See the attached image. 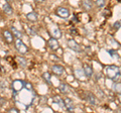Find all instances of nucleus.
<instances>
[{"instance_id": "nucleus-1", "label": "nucleus", "mask_w": 121, "mask_h": 113, "mask_svg": "<svg viewBox=\"0 0 121 113\" xmlns=\"http://www.w3.org/2000/svg\"><path fill=\"white\" fill-rule=\"evenodd\" d=\"M105 73H106V76L110 79V80H113L114 82L120 81V69H119V67L114 66V65L108 66V67H106V69H105Z\"/></svg>"}, {"instance_id": "nucleus-2", "label": "nucleus", "mask_w": 121, "mask_h": 113, "mask_svg": "<svg viewBox=\"0 0 121 113\" xmlns=\"http://www.w3.org/2000/svg\"><path fill=\"white\" fill-rule=\"evenodd\" d=\"M56 15L60 17V18H63V19H67V18L70 17L71 12H70V10L68 9L67 7L60 6V7H58V8L56 9Z\"/></svg>"}, {"instance_id": "nucleus-3", "label": "nucleus", "mask_w": 121, "mask_h": 113, "mask_svg": "<svg viewBox=\"0 0 121 113\" xmlns=\"http://www.w3.org/2000/svg\"><path fill=\"white\" fill-rule=\"evenodd\" d=\"M15 48H16V50L20 52V54L24 55L26 52H28V48L27 46L20 39H15Z\"/></svg>"}, {"instance_id": "nucleus-4", "label": "nucleus", "mask_w": 121, "mask_h": 113, "mask_svg": "<svg viewBox=\"0 0 121 113\" xmlns=\"http://www.w3.org/2000/svg\"><path fill=\"white\" fill-rule=\"evenodd\" d=\"M2 35L3 37H4V39L5 41L8 44H11L14 41V36L12 35V32H11L10 30H7V29H5V30H3L2 31Z\"/></svg>"}, {"instance_id": "nucleus-5", "label": "nucleus", "mask_w": 121, "mask_h": 113, "mask_svg": "<svg viewBox=\"0 0 121 113\" xmlns=\"http://www.w3.org/2000/svg\"><path fill=\"white\" fill-rule=\"evenodd\" d=\"M48 48H50L52 52L58 51L59 48H60V44H59L58 39H54V37H51V39L48 40Z\"/></svg>"}, {"instance_id": "nucleus-6", "label": "nucleus", "mask_w": 121, "mask_h": 113, "mask_svg": "<svg viewBox=\"0 0 121 113\" xmlns=\"http://www.w3.org/2000/svg\"><path fill=\"white\" fill-rule=\"evenodd\" d=\"M52 72L56 76H63L65 73V68L60 65H54L52 67Z\"/></svg>"}, {"instance_id": "nucleus-7", "label": "nucleus", "mask_w": 121, "mask_h": 113, "mask_svg": "<svg viewBox=\"0 0 121 113\" xmlns=\"http://www.w3.org/2000/svg\"><path fill=\"white\" fill-rule=\"evenodd\" d=\"M50 33H51L52 37H54V39H60L62 35H62V31H60V29L59 27H56V26H52V27L51 28Z\"/></svg>"}, {"instance_id": "nucleus-8", "label": "nucleus", "mask_w": 121, "mask_h": 113, "mask_svg": "<svg viewBox=\"0 0 121 113\" xmlns=\"http://www.w3.org/2000/svg\"><path fill=\"white\" fill-rule=\"evenodd\" d=\"M68 46H69L70 48H72V50L75 51V52H81L82 51L80 44L77 43V41L74 40V39H69L68 40Z\"/></svg>"}, {"instance_id": "nucleus-9", "label": "nucleus", "mask_w": 121, "mask_h": 113, "mask_svg": "<svg viewBox=\"0 0 121 113\" xmlns=\"http://www.w3.org/2000/svg\"><path fill=\"white\" fill-rule=\"evenodd\" d=\"M64 104H65V107L67 108V110L73 111L75 109L74 102L72 101V99H70V98H66V99H64Z\"/></svg>"}, {"instance_id": "nucleus-10", "label": "nucleus", "mask_w": 121, "mask_h": 113, "mask_svg": "<svg viewBox=\"0 0 121 113\" xmlns=\"http://www.w3.org/2000/svg\"><path fill=\"white\" fill-rule=\"evenodd\" d=\"M83 72H84L85 76L87 78H91L93 75V69H92V67L89 65H84L83 66Z\"/></svg>"}, {"instance_id": "nucleus-11", "label": "nucleus", "mask_w": 121, "mask_h": 113, "mask_svg": "<svg viewBox=\"0 0 121 113\" xmlns=\"http://www.w3.org/2000/svg\"><path fill=\"white\" fill-rule=\"evenodd\" d=\"M3 10H4V12L7 14V15H12L13 13V8L12 6L9 4V2L5 1L4 4H3Z\"/></svg>"}, {"instance_id": "nucleus-12", "label": "nucleus", "mask_w": 121, "mask_h": 113, "mask_svg": "<svg viewBox=\"0 0 121 113\" xmlns=\"http://www.w3.org/2000/svg\"><path fill=\"white\" fill-rule=\"evenodd\" d=\"M26 18L29 20V21H32L35 22L37 20V13L36 12H33V11H31V12H29L26 14Z\"/></svg>"}, {"instance_id": "nucleus-13", "label": "nucleus", "mask_w": 121, "mask_h": 113, "mask_svg": "<svg viewBox=\"0 0 121 113\" xmlns=\"http://www.w3.org/2000/svg\"><path fill=\"white\" fill-rule=\"evenodd\" d=\"M11 31H12L13 36H15L16 39H21V37H22V32L18 30L17 28H15L14 26H12V27H11Z\"/></svg>"}, {"instance_id": "nucleus-14", "label": "nucleus", "mask_w": 121, "mask_h": 113, "mask_svg": "<svg viewBox=\"0 0 121 113\" xmlns=\"http://www.w3.org/2000/svg\"><path fill=\"white\" fill-rule=\"evenodd\" d=\"M59 89H60V93H63V94H68V93H69V91H70L69 87H68V85L67 84H64V83H62V84L60 85Z\"/></svg>"}, {"instance_id": "nucleus-15", "label": "nucleus", "mask_w": 121, "mask_h": 113, "mask_svg": "<svg viewBox=\"0 0 121 113\" xmlns=\"http://www.w3.org/2000/svg\"><path fill=\"white\" fill-rule=\"evenodd\" d=\"M87 101H88V103L90 105H95V103H96L95 97H94V95L93 94H91V93H89L88 96H87Z\"/></svg>"}, {"instance_id": "nucleus-16", "label": "nucleus", "mask_w": 121, "mask_h": 113, "mask_svg": "<svg viewBox=\"0 0 121 113\" xmlns=\"http://www.w3.org/2000/svg\"><path fill=\"white\" fill-rule=\"evenodd\" d=\"M83 8H84L86 11H89L92 9V3H91L90 1H87V0H85V1H83Z\"/></svg>"}, {"instance_id": "nucleus-17", "label": "nucleus", "mask_w": 121, "mask_h": 113, "mask_svg": "<svg viewBox=\"0 0 121 113\" xmlns=\"http://www.w3.org/2000/svg\"><path fill=\"white\" fill-rule=\"evenodd\" d=\"M17 62H18V65H19L21 68H25L26 67V60L24 58H22V56H18V58L16 59Z\"/></svg>"}, {"instance_id": "nucleus-18", "label": "nucleus", "mask_w": 121, "mask_h": 113, "mask_svg": "<svg viewBox=\"0 0 121 113\" xmlns=\"http://www.w3.org/2000/svg\"><path fill=\"white\" fill-rule=\"evenodd\" d=\"M54 101H55L56 103H58L62 108L65 107V104H64V100H63L60 96H55V97H54Z\"/></svg>"}, {"instance_id": "nucleus-19", "label": "nucleus", "mask_w": 121, "mask_h": 113, "mask_svg": "<svg viewBox=\"0 0 121 113\" xmlns=\"http://www.w3.org/2000/svg\"><path fill=\"white\" fill-rule=\"evenodd\" d=\"M43 78L45 80V82L48 83V85H52V82H51V74L50 73H48V72H45L43 74Z\"/></svg>"}, {"instance_id": "nucleus-20", "label": "nucleus", "mask_w": 121, "mask_h": 113, "mask_svg": "<svg viewBox=\"0 0 121 113\" xmlns=\"http://www.w3.org/2000/svg\"><path fill=\"white\" fill-rule=\"evenodd\" d=\"M95 3L98 7H103L105 5V0H95Z\"/></svg>"}, {"instance_id": "nucleus-21", "label": "nucleus", "mask_w": 121, "mask_h": 113, "mask_svg": "<svg viewBox=\"0 0 121 113\" xmlns=\"http://www.w3.org/2000/svg\"><path fill=\"white\" fill-rule=\"evenodd\" d=\"M8 112H19V111H18V109H16V108H10V109H8Z\"/></svg>"}, {"instance_id": "nucleus-22", "label": "nucleus", "mask_w": 121, "mask_h": 113, "mask_svg": "<svg viewBox=\"0 0 121 113\" xmlns=\"http://www.w3.org/2000/svg\"><path fill=\"white\" fill-rule=\"evenodd\" d=\"M114 27H115V28H119V27H120V21H116V22H115Z\"/></svg>"}, {"instance_id": "nucleus-23", "label": "nucleus", "mask_w": 121, "mask_h": 113, "mask_svg": "<svg viewBox=\"0 0 121 113\" xmlns=\"http://www.w3.org/2000/svg\"><path fill=\"white\" fill-rule=\"evenodd\" d=\"M35 1L36 3H43V2L45 1V0H35Z\"/></svg>"}, {"instance_id": "nucleus-24", "label": "nucleus", "mask_w": 121, "mask_h": 113, "mask_svg": "<svg viewBox=\"0 0 121 113\" xmlns=\"http://www.w3.org/2000/svg\"><path fill=\"white\" fill-rule=\"evenodd\" d=\"M5 1H7V2H9V1H11V0H5Z\"/></svg>"}]
</instances>
